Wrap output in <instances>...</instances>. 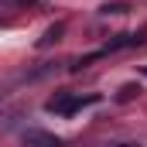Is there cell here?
<instances>
[{
	"instance_id": "obj_1",
	"label": "cell",
	"mask_w": 147,
	"mask_h": 147,
	"mask_svg": "<svg viewBox=\"0 0 147 147\" xmlns=\"http://www.w3.org/2000/svg\"><path fill=\"white\" fill-rule=\"evenodd\" d=\"M99 96H72V92H58V96H51L48 103H45V110L48 113H58V116H72L79 113L82 106H89V103H96Z\"/></svg>"
},
{
	"instance_id": "obj_2",
	"label": "cell",
	"mask_w": 147,
	"mask_h": 147,
	"mask_svg": "<svg viewBox=\"0 0 147 147\" xmlns=\"http://www.w3.org/2000/svg\"><path fill=\"white\" fill-rule=\"evenodd\" d=\"M24 147H62V140L48 130H28L24 134Z\"/></svg>"
},
{
	"instance_id": "obj_3",
	"label": "cell",
	"mask_w": 147,
	"mask_h": 147,
	"mask_svg": "<svg viewBox=\"0 0 147 147\" xmlns=\"http://www.w3.org/2000/svg\"><path fill=\"white\" fill-rule=\"evenodd\" d=\"M144 45V34H116V41H110L103 51H120V48H140Z\"/></svg>"
},
{
	"instance_id": "obj_4",
	"label": "cell",
	"mask_w": 147,
	"mask_h": 147,
	"mask_svg": "<svg viewBox=\"0 0 147 147\" xmlns=\"http://www.w3.org/2000/svg\"><path fill=\"white\" fill-rule=\"evenodd\" d=\"M137 92H140V86H134V82H127V86L120 89V96H116V99H120V103H127V99H134Z\"/></svg>"
},
{
	"instance_id": "obj_5",
	"label": "cell",
	"mask_w": 147,
	"mask_h": 147,
	"mask_svg": "<svg viewBox=\"0 0 147 147\" xmlns=\"http://www.w3.org/2000/svg\"><path fill=\"white\" fill-rule=\"evenodd\" d=\"M58 34H62V24H55V28H51L48 34L41 38V45H51V41H58Z\"/></svg>"
},
{
	"instance_id": "obj_6",
	"label": "cell",
	"mask_w": 147,
	"mask_h": 147,
	"mask_svg": "<svg viewBox=\"0 0 147 147\" xmlns=\"http://www.w3.org/2000/svg\"><path fill=\"white\" fill-rule=\"evenodd\" d=\"M99 10H103V14H123L127 7H123V3H103Z\"/></svg>"
},
{
	"instance_id": "obj_7",
	"label": "cell",
	"mask_w": 147,
	"mask_h": 147,
	"mask_svg": "<svg viewBox=\"0 0 147 147\" xmlns=\"http://www.w3.org/2000/svg\"><path fill=\"white\" fill-rule=\"evenodd\" d=\"M120 147H137V144H120Z\"/></svg>"
},
{
	"instance_id": "obj_8",
	"label": "cell",
	"mask_w": 147,
	"mask_h": 147,
	"mask_svg": "<svg viewBox=\"0 0 147 147\" xmlns=\"http://www.w3.org/2000/svg\"><path fill=\"white\" fill-rule=\"evenodd\" d=\"M144 72H147V69H144Z\"/></svg>"
}]
</instances>
